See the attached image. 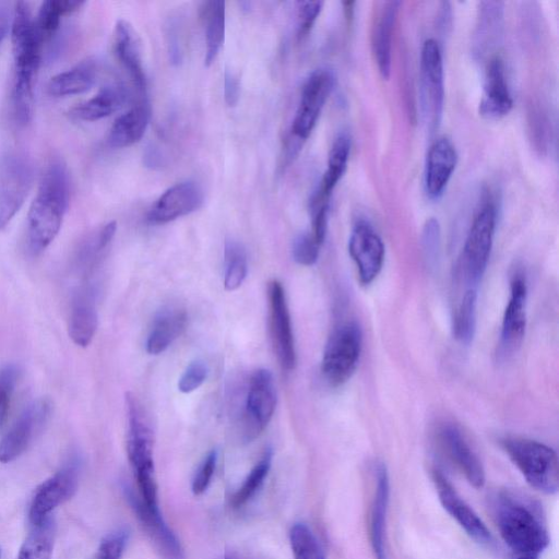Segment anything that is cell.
<instances>
[{
	"label": "cell",
	"mask_w": 559,
	"mask_h": 559,
	"mask_svg": "<svg viewBox=\"0 0 559 559\" xmlns=\"http://www.w3.org/2000/svg\"><path fill=\"white\" fill-rule=\"evenodd\" d=\"M11 43L14 60V114L19 123L27 124L33 116L34 81L40 63L44 40L31 9L24 1H19L14 5Z\"/></svg>",
	"instance_id": "obj_1"
},
{
	"label": "cell",
	"mask_w": 559,
	"mask_h": 559,
	"mask_svg": "<svg viewBox=\"0 0 559 559\" xmlns=\"http://www.w3.org/2000/svg\"><path fill=\"white\" fill-rule=\"evenodd\" d=\"M70 202V182L66 165L50 162L45 168L37 193L27 214V243L32 253L44 251L58 235Z\"/></svg>",
	"instance_id": "obj_2"
},
{
	"label": "cell",
	"mask_w": 559,
	"mask_h": 559,
	"mask_svg": "<svg viewBox=\"0 0 559 559\" xmlns=\"http://www.w3.org/2000/svg\"><path fill=\"white\" fill-rule=\"evenodd\" d=\"M495 509L500 535L518 556L538 557L548 547V532L534 506L504 492Z\"/></svg>",
	"instance_id": "obj_3"
},
{
	"label": "cell",
	"mask_w": 559,
	"mask_h": 559,
	"mask_svg": "<svg viewBox=\"0 0 559 559\" xmlns=\"http://www.w3.org/2000/svg\"><path fill=\"white\" fill-rule=\"evenodd\" d=\"M501 447L534 489L555 495L559 488V467L556 451L549 445L520 437H507Z\"/></svg>",
	"instance_id": "obj_4"
},
{
	"label": "cell",
	"mask_w": 559,
	"mask_h": 559,
	"mask_svg": "<svg viewBox=\"0 0 559 559\" xmlns=\"http://www.w3.org/2000/svg\"><path fill=\"white\" fill-rule=\"evenodd\" d=\"M362 348V331L355 321L338 325L330 335L322 356L321 372L331 386H340L354 374Z\"/></svg>",
	"instance_id": "obj_5"
},
{
	"label": "cell",
	"mask_w": 559,
	"mask_h": 559,
	"mask_svg": "<svg viewBox=\"0 0 559 559\" xmlns=\"http://www.w3.org/2000/svg\"><path fill=\"white\" fill-rule=\"evenodd\" d=\"M496 225L497 207L487 194L474 215L463 247V267L472 284H477L487 269Z\"/></svg>",
	"instance_id": "obj_6"
},
{
	"label": "cell",
	"mask_w": 559,
	"mask_h": 559,
	"mask_svg": "<svg viewBox=\"0 0 559 559\" xmlns=\"http://www.w3.org/2000/svg\"><path fill=\"white\" fill-rule=\"evenodd\" d=\"M34 182L29 158L11 152L0 158V229H3L22 207Z\"/></svg>",
	"instance_id": "obj_7"
},
{
	"label": "cell",
	"mask_w": 559,
	"mask_h": 559,
	"mask_svg": "<svg viewBox=\"0 0 559 559\" xmlns=\"http://www.w3.org/2000/svg\"><path fill=\"white\" fill-rule=\"evenodd\" d=\"M420 94L425 117L433 132L442 118L444 107V72L442 52L433 38L425 40L420 55Z\"/></svg>",
	"instance_id": "obj_8"
},
{
	"label": "cell",
	"mask_w": 559,
	"mask_h": 559,
	"mask_svg": "<svg viewBox=\"0 0 559 559\" xmlns=\"http://www.w3.org/2000/svg\"><path fill=\"white\" fill-rule=\"evenodd\" d=\"M334 85L335 75L329 68L316 69L307 78L292 124L295 139L305 141L311 134Z\"/></svg>",
	"instance_id": "obj_9"
},
{
	"label": "cell",
	"mask_w": 559,
	"mask_h": 559,
	"mask_svg": "<svg viewBox=\"0 0 559 559\" xmlns=\"http://www.w3.org/2000/svg\"><path fill=\"white\" fill-rule=\"evenodd\" d=\"M348 253L356 265L359 283L371 284L382 270L385 249L381 237L368 222L360 219L353 226Z\"/></svg>",
	"instance_id": "obj_10"
},
{
	"label": "cell",
	"mask_w": 559,
	"mask_h": 559,
	"mask_svg": "<svg viewBox=\"0 0 559 559\" xmlns=\"http://www.w3.org/2000/svg\"><path fill=\"white\" fill-rule=\"evenodd\" d=\"M128 416L127 453L135 477L155 474L153 431L138 400L126 394Z\"/></svg>",
	"instance_id": "obj_11"
},
{
	"label": "cell",
	"mask_w": 559,
	"mask_h": 559,
	"mask_svg": "<svg viewBox=\"0 0 559 559\" xmlns=\"http://www.w3.org/2000/svg\"><path fill=\"white\" fill-rule=\"evenodd\" d=\"M79 484V471L75 463H70L44 480L35 491L29 507L32 525H39L60 504L71 499Z\"/></svg>",
	"instance_id": "obj_12"
},
{
	"label": "cell",
	"mask_w": 559,
	"mask_h": 559,
	"mask_svg": "<svg viewBox=\"0 0 559 559\" xmlns=\"http://www.w3.org/2000/svg\"><path fill=\"white\" fill-rule=\"evenodd\" d=\"M50 409L51 404L47 399L35 400L24 408L0 440L1 463L16 460L28 448L35 435L47 421Z\"/></svg>",
	"instance_id": "obj_13"
},
{
	"label": "cell",
	"mask_w": 559,
	"mask_h": 559,
	"mask_svg": "<svg viewBox=\"0 0 559 559\" xmlns=\"http://www.w3.org/2000/svg\"><path fill=\"white\" fill-rule=\"evenodd\" d=\"M270 330L274 350L283 369L296 365V349L289 310L283 285L274 280L269 285Z\"/></svg>",
	"instance_id": "obj_14"
},
{
	"label": "cell",
	"mask_w": 559,
	"mask_h": 559,
	"mask_svg": "<svg viewBox=\"0 0 559 559\" xmlns=\"http://www.w3.org/2000/svg\"><path fill=\"white\" fill-rule=\"evenodd\" d=\"M276 405L273 376L267 369L255 370L248 384L245 415L246 436L251 439L270 423Z\"/></svg>",
	"instance_id": "obj_15"
},
{
	"label": "cell",
	"mask_w": 559,
	"mask_h": 559,
	"mask_svg": "<svg viewBox=\"0 0 559 559\" xmlns=\"http://www.w3.org/2000/svg\"><path fill=\"white\" fill-rule=\"evenodd\" d=\"M203 203V191L194 181H182L169 187L154 202L146 215L152 225H162L188 215Z\"/></svg>",
	"instance_id": "obj_16"
},
{
	"label": "cell",
	"mask_w": 559,
	"mask_h": 559,
	"mask_svg": "<svg viewBox=\"0 0 559 559\" xmlns=\"http://www.w3.org/2000/svg\"><path fill=\"white\" fill-rule=\"evenodd\" d=\"M126 497L145 534L164 559H185L182 546L164 521L159 508L147 507L138 495L126 488Z\"/></svg>",
	"instance_id": "obj_17"
},
{
	"label": "cell",
	"mask_w": 559,
	"mask_h": 559,
	"mask_svg": "<svg viewBox=\"0 0 559 559\" xmlns=\"http://www.w3.org/2000/svg\"><path fill=\"white\" fill-rule=\"evenodd\" d=\"M527 286L522 274L516 273L510 283V297L506 306L499 341V354L508 356L521 344L526 328Z\"/></svg>",
	"instance_id": "obj_18"
},
{
	"label": "cell",
	"mask_w": 559,
	"mask_h": 559,
	"mask_svg": "<svg viewBox=\"0 0 559 559\" xmlns=\"http://www.w3.org/2000/svg\"><path fill=\"white\" fill-rule=\"evenodd\" d=\"M433 481L439 501L451 518L476 542L481 544L490 543L491 534L486 524L438 469L433 471Z\"/></svg>",
	"instance_id": "obj_19"
},
{
	"label": "cell",
	"mask_w": 559,
	"mask_h": 559,
	"mask_svg": "<svg viewBox=\"0 0 559 559\" xmlns=\"http://www.w3.org/2000/svg\"><path fill=\"white\" fill-rule=\"evenodd\" d=\"M456 164L457 152L452 141L447 136L436 139L428 150L424 171V187L429 199L437 200L444 193Z\"/></svg>",
	"instance_id": "obj_20"
},
{
	"label": "cell",
	"mask_w": 559,
	"mask_h": 559,
	"mask_svg": "<svg viewBox=\"0 0 559 559\" xmlns=\"http://www.w3.org/2000/svg\"><path fill=\"white\" fill-rule=\"evenodd\" d=\"M445 453L474 488H483L486 481L485 469L462 431L452 424H445L439 431Z\"/></svg>",
	"instance_id": "obj_21"
},
{
	"label": "cell",
	"mask_w": 559,
	"mask_h": 559,
	"mask_svg": "<svg viewBox=\"0 0 559 559\" xmlns=\"http://www.w3.org/2000/svg\"><path fill=\"white\" fill-rule=\"evenodd\" d=\"M513 107L503 61L493 56L486 67L484 94L479 102V115L486 119H500L508 115Z\"/></svg>",
	"instance_id": "obj_22"
},
{
	"label": "cell",
	"mask_w": 559,
	"mask_h": 559,
	"mask_svg": "<svg viewBox=\"0 0 559 559\" xmlns=\"http://www.w3.org/2000/svg\"><path fill=\"white\" fill-rule=\"evenodd\" d=\"M390 501V478L385 464L376 469V486L370 512V544L376 559H388L386 516Z\"/></svg>",
	"instance_id": "obj_23"
},
{
	"label": "cell",
	"mask_w": 559,
	"mask_h": 559,
	"mask_svg": "<svg viewBox=\"0 0 559 559\" xmlns=\"http://www.w3.org/2000/svg\"><path fill=\"white\" fill-rule=\"evenodd\" d=\"M114 50L133 85L140 93L145 94L146 79L142 63L140 39L132 25L126 20H119L116 23Z\"/></svg>",
	"instance_id": "obj_24"
},
{
	"label": "cell",
	"mask_w": 559,
	"mask_h": 559,
	"mask_svg": "<svg viewBox=\"0 0 559 559\" xmlns=\"http://www.w3.org/2000/svg\"><path fill=\"white\" fill-rule=\"evenodd\" d=\"M98 323L95 290L92 286H83L75 294L69 318V336L81 347L92 342Z\"/></svg>",
	"instance_id": "obj_25"
},
{
	"label": "cell",
	"mask_w": 559,
	"mask_h": 559,
	"mask_svg": "<svg viewBox=\"0 0 559 559\" xmlns=\"http://www.w3.org/2000/svg\"><path fill=\"white\" fill-rule=\"evenodd\" d=\"M400 5V1L383 3L372 27V51L379 72L386 80L391 73L392 37Z\"/></svg>",
	"instance_id": "obj_26"
},
{
	"label": "cell",
	"mask_w": 559,
	"mask_h": 559,
	"mask_svg": "<svg viewBox=\"0 0 559 559\" xmlns=\"http://www.w3.org/2000/svg\"><path fill=\"white\" fill-rule=\"evenodd\" d=\"M150 117V106L145 100L120 115L109 129L108 145L114 148H122L138 143L146 131Z\"/></svg>",
	"instance_id": "obj_27"
},
{
	"label": "cell",
	"mask_w": 559,
	"mask_h": 559,
	"mask_svg": "<svg viewBox=\"0 0 559 559\" xmlns=\"http://www.w3.org/2000/svg\"><path fill=\"white\" fill-rule=\"evenodd\" d=\"M187 324V313L178 307L163 308L154 318L146 338V350L151 355L165 352L180 336Z\"/></svg>",
	"instance_id": "obj_28"
},
{
	"label": "cell",
	"mask_w": 559,
	"mask_h": 559,
	"mask_svg": "<svg viewBox=\"0 0 559 559\" xmlns=\"http://www.w3.org/2000/svg\"><path fill=\"white\" fill-rule=\"evenodd\" d=\"M502 2L483 1L479 3L473 40V50L476 56L485 57L497 45L502 29Z\"/></svg>",
	"instance_id": "obj_29"
},
{
	"label": "cell",
	"mask_w": 559,
	"mask_h": 559,
	"mask_svg": "<svg viewBox=\"0 0 559 559\" xmlns=\"http://www.w3.org/2000/svg\"><path fill=\"white\" fill-rule=\"evenodd\" d=\"M128 94L121 85H106L92 98L72 107L70 116L83 121H96L122 107Z\"/></svg>",
	"instance_id": "obj_30"
},
{
	"label": "cell",
	"mask_w": 559,
	"mask_h": 559,
	"mask_svg": "<svg viewBox=\"0 0 559 559\" xmlns=\"http://www.w3.org/2000/svg\"><path fill=\"white\" fill-rule=\"evenodd\" d=\"M97 63L87 59L75 67L52 76L48 93L56 97L78 95L87 92L96 82Z\"/></svg>",
	"instance_id": "obj_31"
},
{
	"label": "cell",
	"mask_w": 559,
	"mask_h": 559,
	"mask_svg": "<svg viewBox=\"0 0 559 559\" xmlns=\"http://www.w3.org/2000/svg\"><path fill=\"white\" fill-rule=\"evenodd\" d=\"M352 138L347 131L337 133L328 156V167L323 174L314 197L329 200L332 191L346 171L349 159Z\"/></svg>",
	"instance_id": "obj_32"
},
{
	"label": "cell",
	"mask_w": 559,
	"mask_h": 559,
	"mask_svg": "<svg viewBox=\"0 0 559 559\" xmlns=\"http://www.w3.org/2000/svg\"><path fill=\"white\" fill-rule=\"evenodd\" d=\"M202 19L205 26L204 64L210 67L216 59L225 36L226 9L224 1H207L203 3Z\"/></svg>",
	"instance_id": "obj_33"
},
{
	"label": "cell",
	"mask_w": 559,
	"mask_h": 559,
	"mask_svg": "<svg viewBox=\"0 0 559 559\" xmlns=\"http://www.w3.org/2000/svg\"><path fill=\"white\" fill-rule=\"evenodd\" d=\"M55 535L56 524L51 516L34 525L19 550L17 559H50Z\"/></svg>",
	"instance_id": "obj_34"
},
{
	"label": "cell",
	"mask_w": 559,
	"mask_h": 559,
	"mask_svg": "<svg viewBox=\"0 0 559 559\" xmlns=\"http://www.w3.org/2000/svg\"><path fill=\"white\" fill-rule=\"evenodd\" d=\"M84 3V1L78 0L44 1L35 20L43 40L49 39L57 32L61 16L78 11Z\"/></svg>",
	"instance_id": "obj_35"
},
{
	"label": "cell",
	"mask_w": 559,
	"mask_h": 559,
	"mask_svg": "<svg viewBox=\"0 0 559 559\" xmlns=\"http://www.w3.org/2000/svg\"><path fill=\"white\" fill-rule=\"evenodd\" d=\"M116 230V222H109L81 245L75 258L79 271L86 273L94 267L98 257L111 242Z\"/></svg>",
	"instance_id": "obj_36"
},
{
	"label": "cell",
	"mask_w": 559,
	"mask_h": 559,
	"mask_svg": "<svg viewBox=\"0 0 559 559\" xmlns=\"http://www.w3.org/2000/svg\"><path fill=\"white\" fill-rule=\"evenodd\" d=\"M224 287L228 292L238 289L243 283L248 262L245 248L236 240L229 239L224 249Z\"/></svg>",
	"instance_id": "obj_37"
},
{
	"label": "cell",
	"mask_w": 559,
	"mask_h": 559,
	"mask_svg": "<svg viewBox=\"0 0 559 559\" xmlns=\"http://www.w3.org/2000/svg\"><path fill=\"white\" fill-rule=\"evenodd\" d=\"M477 290L469 287L463 295L453 319V335L463 344L473 341L476 330Z\"/></svg>",
	"instance_id": "obj_38"
},
{
	"label": "cell",
	"mask_w": 559,
	"mask_h": 559,
	"mask_svg": "<svg viewBox=\"0 0 559 559\" xmlns=\"http://www.w3.org/2000/svg\"><path fill=\"white\" fill-rule=\"evenodd\" d=\"M294 559H325L323 548L312 530L305 523H295L289 531Z\"/></svg>",
	"instance_id": "obj_39"
},
{
	"label": "cell",
	"mask_w": 559,
	"mask_h": 559,
	"mask_svg": "<svg viewBox=\"0 0 559 559\" xmlns=\"http://www.w3.org/2000/svg\"><path fill=\"white\" fill-rule=\"evenodd\" d=\"M272 457V451L267 450L264 452L260 461L252 467L242 485L231 497L230 504L234 508L242 507L257 493L269 474Z\"/></svg>",
	"instance_id": "obj_40"
},
{
	"label": "cell",
	"mask_w": 559,
	"mask_h": 559,
	"mask_svg": "<svg viewBox=\"0 0 559 559\" xmlns=\"http://www.w3.org/2000/svg\"><path fill=\"white\" fill-rule=\"evenodd\" d=\"M320 245L308 233L298 235L293 242V258L301 265H313L319 258Z\"/></svg>",
	"instance_id": "obj_41"
},
{
	"label": "cell",
	"mask_w": 559,
	"mask_h": 559,
	"mask_svg": "<svg viewBox=\"0 0 559 559\" xmlns=\"http://www.w3.org/2000/svg\"><path fill=\"white\" fill-rule=\"evenodd\" d=\"M296 4L298 20L297 36L299 39H302L311 31L324 3L322 1H298Z\"/></svg>",
	"instance_id": "obj_42"
},
{
	"label": "cell",
	"mask_w": 559,
	"mask_h": 559,
	"mask_svg": "<svg viewBox=\"0 0 559 559\" xmlns=\"http://www.w3.org/2000/svg\"><path fill=\"white\" fill-rule=\"evenodd\" d=\"M207 373L209 369L204 361H192L179 378L178 390L182 393L193 392L204 383Z\"/></svg>",
	"instance_id": "obj_43"
},
{
	"label": "cell",
	"mask_w": 559,
	"mask_h": 559,
	"mask_svg": "<svg viewBox=\"0 0 559 559\" xmlns=\"http://www.w3.org/2000/svg\"><path fill=\"white\" fill-rule=\"evenodd\" d=\"M128 542V532L118 530L108 534L97 550L96 559H120Z\"/></svg>",
	"instance_id": "obj_44"
},
{
	"label": "cell",
	"mask_w": 559,
	"mask_h": 559,
	"mask_svg": "<svg viewBox=\"0 0 559 559\" xmlns=\"http://www.w3.org/2000/svg\"><path fill=\"white\" fill-rule=\"evenodd\" d=\"M216 463L217 452L213 450L207 453L195 472L191 485L193 495L200 496L207 489L215 472Z\"/></svg>",
	"instance_id": "obj_45"
},
{
	"label": "cell",
	"mask_w": 559,
	"mask_h": 559,
	"mask_svg": "<svg viewBox=\"0 0 559 559\" xmlns=\"http://www.w3.org/2000/svg\"><path fill=\"white\" fill-rule=\"evenodd\" d=\"M20 374L16 365H5L0 369V421L4 416L10 396L14 390Z\"/></svg>",
	"instance_id": "obj_46"
},
{
	"label": "cell",
	"mask_w": 559,
	"mask_h": 559,
	"mask_svg": "<svg viewBox=\"0 0 559 559\" xmlns=\"http://www.w3.org/2000/svg\"><path fill=\"white\" fill-rule=\"evenodd\" d=\"M329 209V203L310 206L312 216L311 235L320 246L323 243L328 231Z\"/></svg>",
	"instance_id": "obj_47"
},
{
	"label": "cell",
	"mask_w": 559,
	"mask_h": 559,
	"mask_svg": "<svg viewBox=\"0 0 559 559\" xmlns=\"http://www.w3.org/2000/svg\"><path fill=\"white\" fill-rule=\"evenodd\" d=\"M530 115L532 116V120L530 122L532 126L531 132L533 134L535 145L538 150L544 151L546 150V143L548 141V120L539 108H534Z\"/></svg>",
	"instance_id": "obj_48"
},
{
	"label": "cell",
	"mask_w": 559,
	"mask_h": 559,
	"mask_svg": "<svg viewBox=\"0 0 559 559\" xmlns=\"http://www.w3.org/2000/svg\"><path fill=\"white\" fill-rule=\"evenodd\" d=\"M440 241V226L436 218L427 219L423 229V245L428 258L435 257Z\"/></svg>",
	"instance_id": "obj_49"
},
{
	"label": "cell",
	"mask_w": 559,
	"mask_h": 559,
	"mask_svg": "<svg viewBox=\"0 0 559 559\" xmlns=\"http://www.w3.org/2000/svg\"><path fill=\"white\" fill-rule=\"evenodd\" d=\"M240 94V84L238 78L229 72L225 71L224 74V98L228 106L233 107L238 103Z\"/></svg>",
	"instance_id": "obj_50"
},
{
	"label": "cell",
	"mask_w": 559,
	"mask_h": 559,
	"mask_svg": "<svg viewBox=\"0 0 559 559\" xmlns=\"http://www.w3.org/2000/svg\"><path fill=\"white\" fill-rule=\"evenodd\" d=\"M9 28V13L3 3H0V45Z\"/></svg>",
	"instance_id": "obj_51"
},
{
	"label": "cell",
	"mask_w": 559,
	"mask_h": 559,
	"mask_svg": "<svg viewBox=\"0 0 559 559\" xmlns=\"http://www.w3.org/2000/svg\"><path fill=\"white\" fill-rule=\"evenodd\" d=\"M354 4H355V2H353V1H345V2H343L344 12H345V19L347 21H350L353 19V13H354L353 5Z\"/></svg>",
	"instance_id": "obj_52"
},
{
	"label": "cell",
	"mask_w": 559,
	"mask_h": 559,
	"mask_svg": "<svg viewBox=\"0 0 559 559\" xmlns=\"http://www.w3.org/2000/svg\"><path fill=\"white\" fill-rule=\"evenodd\" d=\"M515 559H538L536 556H518Z\"/></svg>",
	"instance_id": "obj_53"
},
{
	"label": "cell",
	"mask_w": 559,
	"mask_h": 559,
	"mask_svg": "<svg viewBox=\"0 0 559 559\" xmlns=\"http://www.w3.org/2000/svg\"><path fill=\"white\" fill-rule=\"evenodd\" d=\"M224 559H234L233 557H225Z\"/></svg>",
	"instance_id": "obj_54"
},
{
	"label": "cell",
	"mask_w": 559,
	"mask_h": 559,
	"mask_svg": "<svg viewBox=\"0 0 559 559\" xmlns=\"http://www.w3.org/2000/svg\"><path fill=\"white\" fill-rule=\"evenodd\" d=\"M0 557H1V551H0Z\"/></svg>",
	"instance_id": "obj_55"
}]
</instances>
